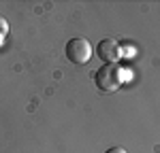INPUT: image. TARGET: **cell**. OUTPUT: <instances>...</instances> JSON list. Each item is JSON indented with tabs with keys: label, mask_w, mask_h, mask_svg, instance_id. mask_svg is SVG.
I'll list each match as a JSON object with an SVG mask.
<instances>
[{
	"label": "cell",
	"mask_w": 160,
	"mask_h": 153,
	"mask_svg": "<svg viewBox=\"0 0 160 153\" xmlns=\"http://www.w3.org/2000/svg\"><path fill=\"white\" fill-rule=\"evenodd\" d=\"M94 83L100 91L113 94L122 85V70L118 68V64H105L94 72Z\"/></svg>",
	"instance_id": "obj_1"
},
{
	"label": "cell",
	"mask_w": 160,
	"mask_h": 153,
	"mask_svg": "<svg viewBox=\"0 0 160 153\" xmlns=\"http://www.w3.org/2000/svg\"><path fill=\"white\" fill-rule=\"evenodd\" d=\"M64 53L73 64H88L92 58V45L86 38H71L64 47Z\"/></svg>",
	"instance_id": "obj_2"
},
{
	"label": "cell",
	"mask_w": 160,
	"mask_h": 153,
	"mask_svg": "<svg viewBox=\"0 0 160 153\" xmlns=\"http://www.w3.org/2000/svg\"><path fill=\"white\" fill-rule=\"evenodd\" d=\"M96 53H98L100 60H105L107 64H115L120 60V47L113 38H102L96 47Z\"/></svg>",
	"instance_id": "obj_3"
},
{
	"label": "cell",
	"mask_w": 160,
	"mask_h": 153,
	"mask_svg": "<svg viewBox=\"0 0 160 153\" xmlns=\"http://www.w3.org/2000/svg\"><path fill=\"white\" fill-rule=\"evenodd\" d=\"M105 153H126V151H124L122 147H109V149H107Z\"/></svg>",
	"instance_id": "obj_4"
}]
</instances>
